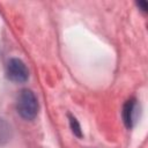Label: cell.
<instances>
[{
    "instance_id": "cell-3",
    "label": "cell",
    "mask_w": 148,
    "mask_h": 148,
    "mask_svg": "<svg viewBox=\"0 0 148 148\" xmlns=\"http://www.w3.org/2000/svg\"><path fill=\"white\" fill-rule=\"evenodd\" d=\"M123 121L127 128H132L136 121L138 117V104L135 98H130L125 102L121 111Z\"/></svg>"
},
{
    "instance_id": "cell-5",
    "label": "cell",
    "mask_w": 148,
    "mask_h": 148,
    "mask_svg": "<svg viewBox=\"0 0 148 148\" xmlns=\"http://www.w3.org/2000/svg\"><path fill=\"white\" fill-rule=\"evenodd\" d=\"M138 6H139L143 12H147V9H148V3H147L146 1H139V2H138Z\"/></svg>"
},
{
    "instance_id": "cell-1",
    "label": "cell",
    "mask_w": 148,
    "mask_h": 148,
    "mask_svg": "<svg viewBox=\"0 0 148 148\" xmlns=\"http://www.w3.org/2000/svg\"><path fill=\"white\" fill-rule=\"evenodd\" d=\"M38 109V101L34 91L30 89H22L16 101V110L18 114L25 120H32L37 117Z\"/></svg>"
},
{
    "instance_id": "cell-4",
    "label": "cell",
    "mask_w": 148,
    "mask_h": 148,
    "mask_svg": "<svg viewBox=\"0 0 148 148\" xmlns=\"http://www.w3.org/2000/svg\"><path fill=\"white\" fill-rule=\"evenodd\" d=\"M68 118H69V125H71L72 132H73L77 138H81V136H82V131H81V127H80L79 121L76 120L75 117H73V116H71V114L68 116Z\"/></svg>"
},
{
    "instance_id": "cell-2",
    "label": "cell",
    "mask_w": 148,
    "mask_h": 148,
    "mask_svg": "<svg viewBox=\"0 0 148 148\" xmlns=\"http://www.w3.org/2000/svg\"><path fill=\"white\" fill-rule=\"evenodd\" d=\"M7 77L15 83H23L29 77V72L25 64L18 58H12L6 66Z\"/></svg>"
}]
</instances>
